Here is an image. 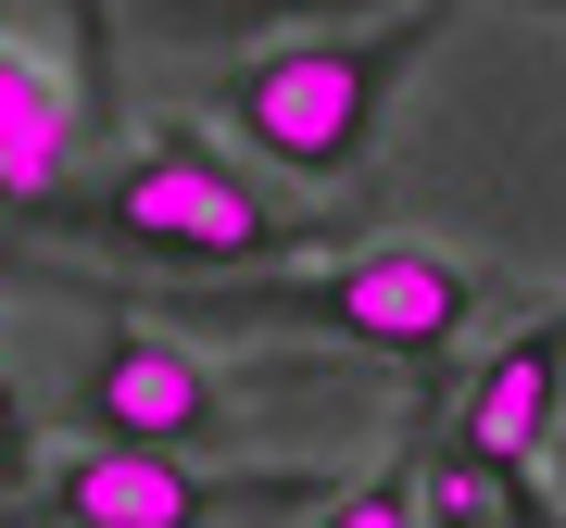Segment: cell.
I'll return each instance as SVG.
<instances>
[{
  "mask_svg": "<svg viewBox=\"0 0 566 528\" xmlns=\"http://www.w3.org/2000/svg\"><path fill=\"white\" fill-rule=\"evenodd\" d=\"M441 39H453V0L315 13V25H290L277 51L227 63V76L202 88V126H227V139H240L264 177H290V189H353L365 163H378L390 88H403Z\"/></svg>",
  "mask_w": 566,
  "mask_h": 528,
  "instance_id": "6da1fadb",
  "label": "cell"
},
{
  "mask_svg": "<svg viewBox=\"0 0 566 528\" xmlns=\"http://www.w3.org/2000/svg\"><path fill=\"white\" fill-rule=\"evenodd\" d=\"M39 226L114 252V264H151V277L202 289V277H264V264H303L327 240V214H303L290 189H264L252 163L214 151V126H151L139 151H114L88 189H51Z\"/></svg>",
  "mask_w": 566,
  "mask_h": 528,
  "instance_id": "7a4b0ae2",
  "label": "cell"
},
{
  "mask_svg": "<svg viewBox=\"0 0 566 528\" xmlns=\"http://www.w3.org/2000/svg\"><path fill=\"white\" fill-rule=\"evenodd\" d=\"M479 264L441 240H365L327 264H264V277H202L164 289V327H315L340 352H390V366H453L465 315H479Z\"/></svg>",
  "mask_w": 566,
  "mask_h": 528,
  "instance_id": "3957f363",
  "label": "cell"
},
{
  "mask_svg": "<svg viewBox=\"0 0 566 528\" xmlns=\"http://www.w3.org/2000/svg\"><path fill=\"white\" fill-rule=\"evenodd\" d=\"M63 415H76V441L189 453V466H214V453H240V441H252L240 378H227L202 340L151 327V315H114L102 340H88V366H76V390H63Z\"/></svg>",
  "mask_w": 566,
  "mask_h": 528,
  "instance_id": "277c9868",
  "label": "cell"
},
{
  "mask_svg": "<svg viewBox=\"0 0 566 528\" xmlns=\"http://www.w3.org/2000/svg\"><path fill=\"white\" fill-rule=\"evenodd\" d=\"M51 528H227V516H303L327 504L315 466H189V453H126V441H76L39 478Z\"/></svg>",
  "mask_w": 566,
  "mask_h": 528,
  "instance_id": "5b68a950",
  "label": "cell"
},
{
  "mask_svg": "<svg viewBox=\"0 0 566 528\" xmlns=\"http://www.w3.org/2000/svg\"><path fill=\"white\" fill-rule=\"evenodd\" d=\"M554 378H566V327L554 315H528L516 340H491V366L465 378V403H453L441 441L491 478V504L554 490Z\"/></svg>",
  "mask_w": 566,
  "mask_h": 528,
  "instance_id": "8992f818",
  "label": "cell"
},
{
  "mask_svg": "<svg viewBox=\"0 0 566 528\" xmlns=\"http://www.w3.org/2000/svg\"><path fill=\"white\" fill-rule=\"evenodd\" d=\"M63 163H76V88L39 39H0V214L51 202Z\"/></svg>",
  "mask_w": 566,
  "mask_h": 528,
  "instance_id": "52a82bcc",
  "label": "cell"
},
{
  "mask_svg": "<svg viewBox=\"0 0 566 528\" xmlns=\"http://www.w3.org/2000/svg\"><path fill=\"white\" fill-rule=\"evenodd\" d=\"M315 528H416V466H378V478H353V490H327Z\"/></svg>",
  "mask_w": 566,
  "mask_h": 528,
  "instance_id": "ba28073f",
  "label": "cell"
},
{
  "mask_svg": "<svg viewBox=\"0 0 566 528\" xmlns=\"http://www.w3.org/2000/svg\"><path fill=\"white\" fill-rule=\"evenodd\" d=\"M25 466H39V415H25V378L0 352V478H25Z\"/></svg>",
  "mask_w": 566,
  "mask_h": 528,
  "instance_id": "9c48e42d",
  "label": "cell"
}]
</instances>
